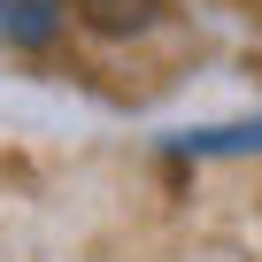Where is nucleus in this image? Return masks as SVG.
Instances as JSON below:
<instances>
[{
	"label": "nucleus",
	"mask_w": 262,
	"mask_h": 262,
	"mask_svg": "<svg viewBox=\"0 0 262 262\" xmlns=\"http://www.w3.org/2000/svg\"><path fill=\"white\" fill-rule=\"evenodd\" d=\"M62 31V0H0V47H47Z\"/></svg>",
	"instance_id": "nucleus-1"
},
{
	"label": "nucleus",
	"mask_w": 262,
	"mask_h": 262,
	"mask_svg": "<svg viewBox=\"0 0 262 262\" xmlns=\"http://www.w3.org/2000/svg\"><path fill=\"white\" fill-rule=\"evenodd\" d=\"M77 16H85L93 31L123 39V31H147V24L162 16V0H77Z\"/></svg>",
	"instance_id": "nucleus-2"
}]
</instances>
